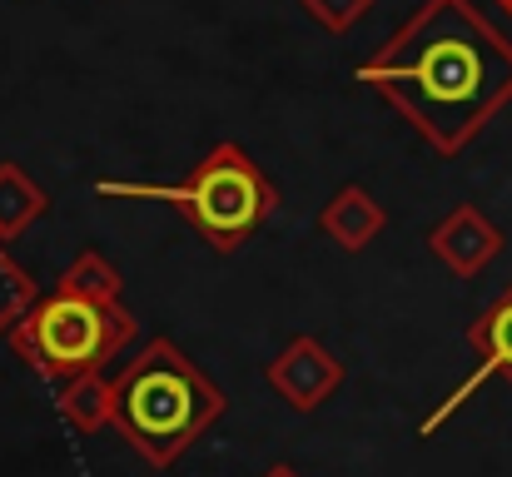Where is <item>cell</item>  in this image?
<instances>
[{
	"instance_id": "6da1fadb",
	"label": "cell",
	"mask_w": 512,
	"mask_h": 477,
	"mask_svg": "<svg viewBox=\"0 0 512 477\" xmlns=\"http://www.w3.org/2000/svg\"><path fill=\"white\" fill-rule=\"evenodd\" d=\"M358 85L383 95L438 155H463L512 105V40L473 0H423L358 65Z\"/></svg>"
},
{
	"instance_id": "5b68a950",
	"label": "cell",
	"mask_w": 512,
	"mask_h": 477,
	"mask_svg": "<svg viewBox=\"0 0 512 477\" xmlns=\"http://www.w3.org/2000/svg\"><path fill=\"white\" fill-rule=\"evenodd\" d=\"M269 388L294 408V413H319L334 393L343 388V358L319 343L314 333H294L264 368Z\"/></svg>"
},
{
	"instance_id": "277c9868",
	"label": "cell",
	"mask_w": 512,
	"mask_h": 477,
	"mask_svg": "<svg viewBox=\"0 0 512 477\" xmlns=\"http://www.w3.org/2000/svg\"><path fill=\"white\" fill-rule=\"evenodd\" d=\"M135 333L140 323L125 309V299L90 294L70 279H55L10 323L5 338L45 383L60 388L80 373H105V363H115Z\"/></svg>"
},
{
	"instance_id": "8992f818",
	"label": "cell",
	"mask_w": 512,
	"mask_h": 477,
	"mask_svg": "<svg viewBox=\"0 0 512 477\" xmlns=\"http://www.w3.org/2000/svg\"><path fill=\"white\" fill-rule=\"evenodd\" d=\"M468 348L478 353V368H473V373H468V378H463V383H458V388H453V393L423 418V428H418L423 438H433V433H438V428H443V423H448V418H453V413H458V408H463L488 378L512 383V284L488 304V309H483V314L473 318V323H468Z\"/></svg>"
},
{
	"instance_id": "30bf717a",
	"label": "cell",
	"mask_w": 512,
	"mask_h": 477,
	"mask_svg": "<svg viewBox=\"0 0 512 477\" xmlns=\"http://www.w3.org/2000/svg\"><path fill=\"white\" fill-rule=\"evenodd\" d=\"M50 214V194L25 174V164L15 159H0V239L15 244L35 219Z\"/></svg>"
},
{
	"instance_id": "4fadbf2b",
	"label": "cell",
	"mask_w": 512,
	"mask_h": 477,
	"mask_svg": "<svg viewBox=\"0 0 512 477\" xmlns=\"http://www.w3.org/2000/svg\"><path fill=\"white\" fill-rule=\"evenodd\" d=\"M259 477H304V473H299V468H294V463H274V468H269V473H259Z\"/></svg>"
},
{
	"instance_id": "3957f363",
	"label": "cell",
	"mask_w": 512,
	"mask_h": 477,
	"mask_svg": "<svg viewBox=\"0 0 512 477\" xmlns=\"http://www.w3.org/2000/svg\"><path fill=\"white\" fill-rule=\"evenodd\" d=\"M100 199H155L174 204L189 229L214 249V254H239L279 209L274 179L259 169V159L234 140H219L214 150L189 164L179 184H140V179H100Z\"/></svg>"
},
{
	"instance_id": "7a4b0ae2",
	"label": "cell",
	"mask_w": 512,
	"mask_h": 477,
	"mask_svg": "<svg viewBox=\"0 0 512 477\" xmlns=\"http://www.w3.org/2000/svg\"><path fill=\"white\" fill-rule=\"evenodd\" d=\"M110 383H115L110 428L150 468H174L229 408L224 388L174 338H150Z\"/></svg>"
},
{
	"instance_id": "ba28073f",
	"label": "cell",
	"mask_w": 512,
	"mask_h": 477,
	"mask_svg": "<svg viewBox=\"0 0 512 477\" xmlns=\"http://www.w3.org/2000/svg\"><path fill=\"white\" fill-rule=\"evenodd\" d=\"M383 229H388V209L363 184H339L329 204L319 209V234L339 244L343 254H363L368 244H378Z\"/></svg>"
},
{
	"instance_id": "52a82bcc",
	"label": "cell",
	"mask_w": 512,
	"mask_h": 477,
	"mask_svg": "<svg viewBox=\"0 0 512 477\" xmlns=\"http://www.w3.org/2000/svg\"><path fill=\"white\" fill-rule=\"evenodd\" d=\"M508 249V239H503V229L478 209V204H453L433 229H428V254L453 274V279H478L498 254Z\"/></svg>"
},
{
	"instance_id": "8fae6325",
	"label": "cell",
	"mask_w": 512,
	"mask_h": 477,
	"mask_svg": "<svg viewBox=\"0 0 512 477\" xmlns=\"http://www.w3.org/2000/svg\"><path fill=\"white\" fill-rule=\"evenodd\" d=\"M35 294H40V284L10 259V249L0 239V333H10V323L35 304Z\"/></svg>"
},
{
	"instance_id": "9c48e42d",
	"label": "cell",
	"mask_w": 512,
	"mask_h": 477,
	"mask_svg": "<svg viewBox=\"0 0 512 477\" xmlns=\"http://www.w3.org/2000/svg\"><path fill=\"white\" fill-rule=\"evenodd\" d=\"M60 418L70 423V433L80 438H95L115 423V383L105 373H80L70 383H60V398H55Z\"/></svg>"
},
{
	"instance_id": "7c38bea8",
	"label": "cell",
	"mask_w": 512,
	"mask_h": 477,
	"mask_svg": "<svg viewBox=\"0 0 512 477\" xmlns=\"http://www.w3.org/2000/svg\"><path fill=\"white\" fill-rule=\"evenodd\" d=\"M304 5V15L314 20V25H324L329 35H348L378 0H299Z\"/></svg>"
},
{
	"instance_id": "5bb4252c",
	"label": "cell",
	"mask_w": 512,
	"mask_h": 477,
	"mask_svg": "<svg viewBox=\"0 0 512 477\" xmlns=\"http://www.w3.org/2000/svg\"><path fill=\"white\" fill-rule=\"evenodd\" d=\"M498 5H503V10H508V15H512V0H498Z\"/></svg>"
}]
</instances>
